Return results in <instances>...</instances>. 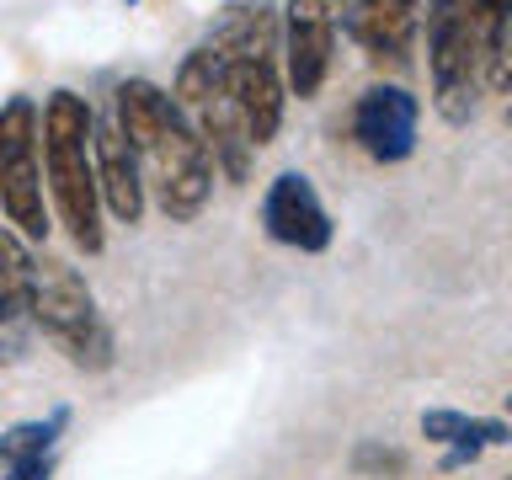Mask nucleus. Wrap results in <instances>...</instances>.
<instances>
[{
	"label": "nucleus",
	"instance_id": "f257e3e1",
	"mask_svg": "<svg viewBox=\"0 0 512 480\" xmlns=\"http://www.w3.org/2000/svg\"><path fill=\"white\" fill-rule=\"evenodd\" d=\"M432 107L443 123L464 128L480 112V96L507 91V27L512 0H422Z\"/></svg>",
	"mask_w": 512,
	"mask_h": 480
},
{
	"label": "nucleus",
	"instance_id": "f03ea898",
	"mask_svg": "<svg viewBox=\"0 0 512 480\" xmlns=\"http://www.w3.org/2000/svg\"><path fill=\"white\" fill-rule=\"evenodd\" d=\"M112 128L128 139V150L139 155L144 192H155L160 214L171 224H192L214 198V155L203 150V139L192 134L182 107L171 102V91H160L155 80H123L112 91Z\"/></svg>",
	"mask_w": 512,
	"mask_h": 480
},
{
	"label": "nucleus",
	"instance_id": "7ed1b4c3",
	"mask_svg": "<svg viewBox=\"0 0 512 480\" xmlns=\"http://www.w3.org/2000/svg\"><path fill=\"white\" fill-rule=\"evenodd\" d=\"M91 134H96V112L86 96L48 91V102L38 107V155H43L48 214H59L64 235L86 256H96L107 246L102 198H96V166H91Z\"/></svg>",
	"mask_w": 512,
	"mask_h": 480
},
{
	"label": "nucleus",
	"instance_id": "20e7f679",
	"mask_svg": "<svg viewBox=\"0 0 512 480\" xmlns=\"http://www.w3.org/2000/svg\"><path fill=\"white\" fill-rule=\"evenodd\" d=\"M32 331H43L48 347L64 352V363L80 374H107L118 358L91 283L59 256H32Z\"/></svg>",
	"mask_w": 512,
	"mask_h": 480
},
{
	"label": "nucleus",
	"instance_id": "39448f33",
	"mask_svg": "<svg viewBox=\"0 0 512 480\" xmlns=\"http://www.w3.org/2000/svg\"><path fill=\"white\" fill-rule=\"evenodd\" d=\"M171 102L182 107V118L192 123V134H198L203 150L214 155V171L224 176V182H246L256 150H251L246 128H240V112L230 102V86H224V64H219V54L208 43H198L182 59Z\"/></svg>",
	"mask_w": 512,
	"mask_h": 480
},
{
	"label": "nucleus",
	"instance_id": "423d86ee",
	"mask_svg": "<svg viewBox=\"0 0 512 480\" xmlns=\"http://www.w3.org/2000/svg\"><path fill=\"white\" fill-rule=\"evenodd\" d=\"M0 214L27 240H48V230H54L43 192V155H38V102L32 96H11L0 107Z\"/></svg>",
	"mask_w": 512,
	"mask_h": 480
},
{
	"label": "nucleus",
	"instance_id": "0eeeda50",
	"mask_svg": "<svg viewBox=\"0 0 512 480\" xmlns=\"http://www.w3.org/2000/svg\"><path fill=\"white\" fill-rule=\"evenodd\" d=\"M262 230L288 251H304V256H320L331 246L336 224L320 203L315 182L304 171H278L262 192Z\"/></svg>",
	"mask_w": 512,
	"mask_h": 480
},
{
	"label": "nucleus",
	"instance_id": "6e6552de",
	"mask_svg": "<svg viewBox=\"0 0 512 480\" xmlns=\"http://www.w3.org/2000/svg\"><path fill=\"white\" fill-rule=\"evenodd\" d=\"M416 128H422V102L406 86H368L358 102H352V139L368 160L379 166H395V160H411L416 150Z\"/></svg>",
	"mask_w": 512,
	"mask_h": 480
},
{
	"label": "nucleus",
	"instance_id": "1a4fd4ad",
	"mask_svg": "<svg viewBox=\"0 0 512 480\" xmlns=\"http://www.w3.org/2000/svg\"><path fill=\"white\" fill-rule=\"evenodd\" d=\"M91 166H96V198L118 224H139L144 219V171L139 155L128 150V139L112 123H96L91 134Z\"/></svg>",
	"mask_w": 512,
	"mask_h": 480
},
{
	"label": "nucleus",
	"instance_id": "9d476101",
	"mask_svg": "<svg viewBox=\"0 0 512 480\" xmlns=\"http://www.w3.org/2000/svg\"><path fill=\"white\" fill-rule=\"evenodd\" d=\"M422 32V0H358L347 38L374 64H411V43Z\"/></svg>",
	"mask_w": 512,
	"mask_h": 480
},
{
	"label": "nucleus",
	"instance_id": "9b49d317",
	"mask_svg": "<svg viewBox=\"0 0 512 480\" xmlns=\"http://www.w3.org/2000/svg\"><path fill=\"white\" fill-rule=\"evenodd\" d=\"M32 342V256L16 235H0V363H22Z\"/></svg>",
	"mask_w": 512,
	"mask_h": 480
},
{
	"label": "nucleus",
	"instance_id": "f8f14e48",
	"mask_svg": "<svg viewBox=\"0 0 512 480\" xmlns=\"http://www.w3.org/2000/svg\"><path fill=\"white\" fill-rule=\"evenodd\" d=\"M278 54H283V86L294 91L299 102H310V96L326 86V75H331L336 27H326V22H299V16H288Z\"/></svg>",
	"mask_w": 512,
	"mask_h": 480
},
{
	"label": "nucleus",
	"instance_id": "ddd939ff",
	"mask_svg": "<svg viewBox=\"0 0 512 480\" xmlns=\"http://www.w3.org/2000/svg\"><path fill=\"white\" fill-rule=\"evenodd\" d=\"M64 427H70V406H54L48 416H38V422L6 427V432H0V470H11V464H22V459L54 454V443H59Z\"/></svg>",
	"mask_w": 512,
	"mask_h": 480
},
{
	"label": "nucleus",
	"instance_id": "4468645a",
	"mask_svg": "<svg viewBox=\"0 0 512 480\" xmlns=\"http://www.w3.org/2000/svg\"><path fill=\"white\" fill-rule=\"evenodd\" d=\"M422 438L427 443H475V448H496L507 443V422L496 416H464V411H422Z\"/></svg>",
	"mask_w": 512,
	"mask_h": 480
},
{
	"label": "nucleus",
	"instance_id": "2eb2a0df",
	"mask_svg": "<svg viewBox=\"0 0 512 480\" xmlns=\"http://www.w3.org/2000/svg\"><path fill=\"white\" fill-rule=\"evenodd\" d=\"M352 475H363V480H406L411 475V454L406 448L379 443V438H363L358 448H352Z\"/></svg>",
	"mask_w": 512,
	"mask_h": 480
},
{
	"label": "nucleus",
	"instance_id": "dca6fc26",
	"mask_svg": "<svg viewBox=\"0 0 512 480\" xmlns=\"http://www.w3.org/2000/svg\"><path fill=\"white\" fill-rule=\"evenodd\" d=\"M0 480H54V454H43V459H22V464H11V470H0Z\"/></svg>",
	"mask_w": 512,
	"mask_h": 480
}]
</instances>
